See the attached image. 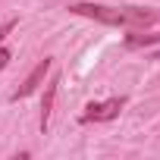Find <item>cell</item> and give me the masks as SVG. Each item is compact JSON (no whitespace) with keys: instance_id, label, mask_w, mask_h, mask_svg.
I'll list each match as a JSON object with an SVG mask.
<instances>
[{"instance_id":"obj_5","label":"cell","mask_w":160,"mask_h":160,"mask_svg":"<svg viewBox=\"0 0 160 160\" xmlns=\"http://www.w3.org/2000/svg\"><path fill=\"white\" fill-rule=\"evenodd\" d=\"M157 41H160V25L144 28V32H129V35H126V47H129V50H135V47H151V44H157Z\"/></svg>"},{"instance_id":"obj_2","label":"cell","mask_w":160,"mask_h":160,"mask_svg":"<svg viewBox=\"0 0 160 160\" xmlns=\"http://www.w3.org/2000/svg\"><path fill=\"white\" fill-rule=\"evenodd\" d=\"M122 107H126L122 94L110 98V101H101V104H88L85 113H82V122H110V119H116L122 113Z\"/></svg>"},{"instance_id":"obj_3","label":"cell","mask_w":160,"mask_h":160,"mask_svg":"<svg viewBox=\"0 0 160 160\" xmlns=\"http://www.w3.org/2000/svg\"><path fill=\"white\" fill-rule=\"evenodd\" d=\"M50 63H53L50 57L38 60V66H35V69H32V72L25 75V82H22V85H19V88H16V91H13L10 98H13V101H19V98H28V94H35V91H38V85L44 82V75L50 72Z\"/></svg>"},{"instance_id":"obj_8","label":"cell","mask_w":160,"mask_h":160,"mask_svg":"<svg viewBox=\"0 0 160 160\" xmlns=\"http://www.w3.org/2000/svg\"><path fill=\"white\" fill-rule=\"evenodd\" d=\"M154 60H160V50H157V53H154Z\"/></svg>"},{"instance_id":"obj_4","label":"cell","mask_w":160,"mask_h":160,"mask_svg":"<svg viewBox=\"0 0 160 160\" xmlns=\"http://www.w3.org/2000/svg\"><path fill=\"white\" fill-rule=\"evenodd\" d=\"M57 85H60V75H50L44 101H41V132H47V126H50V113H53V101H57Z\"/></svg>"},{"instance_id":"obj_7","label":"cell","mask_w":160,"mask_h":160,"mask_svg":"<svg viewBox=\"0 0 160 160\" xmlns=\"http://www.w3.org/2000/svg\"><path fill=\"white\" fill-rule=\"evenodd\" d=\"M10 57H13V53H10V50H7L3 44H0V69H3V66L10 63Z\"/></svg>"},{"instance_id":"obj_6","label":"cell","mask_w":160,"mask_h":160,"mask_svg":"<svg viewBox=\"0 0 160 160\" xmlns=\"http://www.w3.org/2000/svg\"><path fill=\"white\" fill-rule=\"evenodd\" d=\"M13 28H16V19H10V22H3V25H0V44L7 41V35H10Z\"/></svg>"},{"instance_id":"obj_1","label":"cell","mask_w":160,"mask_h":160,"mask_svg":"<svg viewBox=\"0 0 160 160\" xmlns=\"http://www.w3.org/2000/svg\"><path fill=\"white\" fill-rule=\"evenodd\" d=\"M69 13L75 16H88L104 25H122L129 32H144L160 25V10L154 7H104V3H72Z\"/></svg>"}]
</instances>
